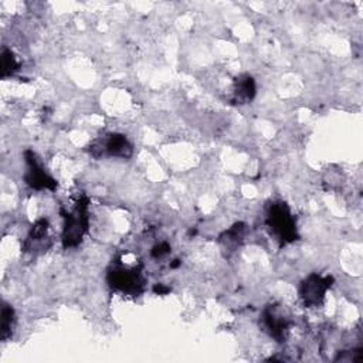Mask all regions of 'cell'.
Listing matches in <instances>:
<instances>
[{
	"instance_id": "6da1fadb",
	"label": "cell",
	"mask_w": 363,
	"mask_h": 363,
	"mask_svg": "<svg viewBox=\"0 0 363 363\" xmlns=\"http://www.w3.org/2000/svg\"><path fill=\"white\" fill-rule=\"evenodd\" d=\"M267 224L283 243H291L298 238L295 220L291 216L288 206L283 202L271 205L267 216Z\"/></svg>"
},
{
	"instance_id": "7a4b0ae2",
	"label": "cell",
	"mask_w": 363,
	"mask_h": 363,
	"mask_svg": "<svg viewBox=\"0 0 363 363\" xmlns=\"http://www.w3.org/2000/svg\"><path fill=\"white\" fill-rule=\"evenodd\" d=\"M88 200L85 198L79 199L77 203V208L74 209L72 213H67L65 217V226H64V233H63V244L64 247H74L77 246L87 229H88Z\"/></svg>"
},
{
	"instance_id": "3957f363",
	"label": "cell",
	"mask_w": 363,
	"mask_h": 363,
	"mask_svg": "<svg viewBox=\"0 0 363 363\" xmlns=\"http://www.w3.org/2000/svg\"><path fill=\"white\" fill-rule=\"evenodd\" d=\"M108 283L113 288L127 294H139L144 288V279L139 268L115 267L108 272Z\"/></svg>"
},
{
	"instance_id": "277c9868",
	"label": "cell",
	"mask_w": 363,
	"mask_h": 363,
	"mask_svg": "<svg viewBox=\"0 0 363 363\" xmlns=\"http://www.w3.org/2000/svg\"><path fill=\"white\" fill-rule=\"evenodd\" d=\"M332 277H319L317 274L310 276L301 286V297L307 307H317L322 302L326 290L332 286Z\"/></svg>"
},
{
	"instance_id": "5b68a950",
	"label": "cell",
	"mask_w": 363,
	"mask_h": 363,
	"mask_svg": "<svg viewBox=\"0 0 363 363\" xmlns=\"http://www.w3.org/2000/svg\"><path fill=\"white\" fill-rule=\"evenodd\" d=\"M26 162L29 165V170L26 173V182L29 186L37 191H42V189L54 191L57 188V182L43 172V169L36 160V155L32 151L26 152Z\"/></svg>"
},
{
	"instance_id": "8992f818",
	"label": "cell",
	"mask_w": 363,
	"mask_h": 363,
	"mask_svg": "<svg viewBox=\"0 0 363 363\" xmlns=\"http://www.w3.org/2000/svg\"><path fill=\"white\" fill-rule=\"evenodd\" d=\"M264 322L269 329L271 335L274 336L279 342H283L288 335V319L281 314L280 308L276 305H269L264 311Z\"/></svg>"
},
{
	"instance_id": "52a82bcc",
	"label": "cell",
	"mask_w": 363,
	"mask_h": 363,
	"mask_svg": "<svg viewBox=\"0 0 363 363\" xmlns=\"http://www.w3.org/2000/svg\"><path fill=\"white\" fill-rule=\"evenodd\" d=\"M96 149L100 151L97 156L104 155V153H108L110 156L128 158V156H131V153H132V146H131V144L128 142V139H127L124 135H120V134L110 135V138L104 139L101 145L91 148V151H96Z\"/></svg>"
},
{
	"instance_id": "ba28073f",
	"label": "cell",
	"mask_w": 363,
	"mask_h": 363,
	"mask_svg": "<svg viewBox=\"0 0 363 363\" xmlns=\"http://www.w3.org/2000/svg\"><path fill=\"white\" fill-rule=\"evenodd\" d=\"M47 230H49V222L44 220V219L39 220L33 226V229H32V231H30V234L27 237V241L25 244L26 251H37L40 248V246L44 247L43 244H44V241L47 238L46 237L47 236Z\"/></svg>"
},
{
	"instance_id": "9c48e42d",
	"label": "cell",
	"mask_w": 363,
	"mask_h": 363,
	"mask_svg": "<svg viewBox=\"0 0 363 363\" xmlns=\"http://www.w3.org/2000/svg\"><path fill=\"white\" fill-rule=\"evenodd\" d=\"M255 82L250 75H241L236 81V98L238 101L247 103L254 98Z\"/></svg>"
},
{
	"instance_id": "30bf717a",
	"label": "cell",
	"mask_w": 363,
	"mask_h": 363,
	"mask_svg": "<svg viewBox=\"0 0 363 363\" xmlns=\"http://www.w3.org/2000/svg\"><path fill=\"white\" fill-rule=\"evenodd\" d=\"M19 63L12 51L5 50L2 54V78H6L12 75L15 71H18Z\"/></svg>"
},
{
	"instance_id": "8fae6325",
	"label": "cell",
	"mask_w": 363,
	"mask_h": 363,
	"mask_svg": "<svg viewBox=\"0 0 363 363\" xmlns=\"http://www.w3.org/2000/svg\"><path fill=\"white\" fill-rule=\"evenodd\" d=\"M15 319V311L9 305H4L2 308V339L6 340L12 333V324Z\"/></svg>"
},
{
	"instance_id": "7c38bea8",
	"label": "cell",
	"mask_w": 363,
	"mask_h": 363,
	"mask_svg": "<svg viewBox=\"0 0 363 363\" xmlns=\"http://www.w3.org/2000/svg\"><path fill=\"white\" fill-rule=\"evenodd\" d=\"M169 250H170V247H169L166 243H162V244L156 246V247L152 250V257H155V258L162 257V255L167 254V253H169Z\"/></svg>"
},
{
	"instance_id": "4fadbf2b",
	"label": "cell",
	"mask_w": 363,
	"mask_h": 363,
	"mask_svg": "<svg viewBox=\"0 0 363 363\" xmlns=\"http://www.w3.org/2000/svg\"><path fill=\"white\" fill-rule=\"evenodd\" d=\"M153 290H155V293H156V294H167V293L170 291L167 287H163L162 284L155 286V288H153Z\"/></svg>"
}]
</instances>
